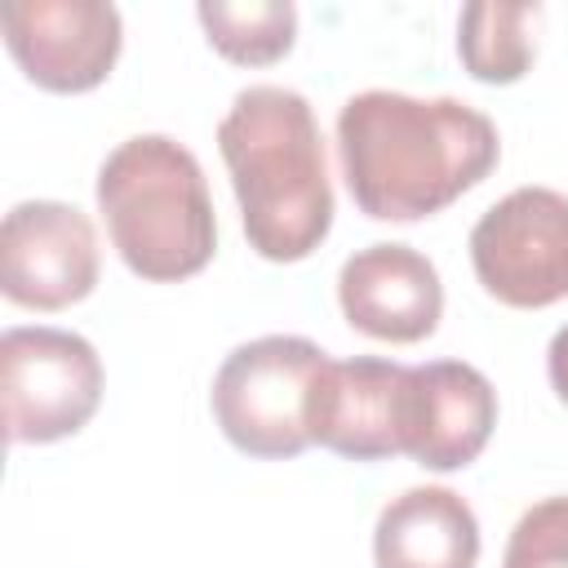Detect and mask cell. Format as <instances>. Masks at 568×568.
<instances>
[{"label": "cell", "mask_w": 568, "mask_h": 568, "mask_svg": "<svg viewBox=\"0 0 568 568\" xmlns=\"http://www.w3.org/2000/svg\"><path fill=\"white\" fill-rule=\"evenodd\" d=\"M497 124L457 98L368 89L337 111L342 178L373 222H422L448 209L497 169Z\"/></svg>", "instance_id": "obj_1"}, {"label": "cell", "mask_w": 568, "mask_h": 568, "mask_svg": "<svg viewBox=\"0 0 568 568\" xmlns=\"http://www.w3.org/2000/svg\"><path fill=\"white\" fill-rule=\"evenodd\" d=\"M248 248L266 262L311 257L333 226V186L311 102L284 84H248L217 124Z\"/></svg>", "instance_id": "obj_2"}, {"label": "cell", "mask_w": 568, "mask_h": 568, "mask_svg": "<svg viewBox=\"0 0 568 568\" xmlns=\"http://www.w3.org/2000/svg\"><path fill=\"white\" fill-rule=\"evenodd\" d=\"M98 209L120 262L138 280L178 284L200 275L217 253L204 169L164 133H138L102 160Z\"/></svg>", "instance_id": "obj_3"}, {"label": "cell", "mask_w": 568, "mask_h": 568, "mask_svg": "<svg viewBox=\"0 0 568 568\" xmlns=\"http://www.w3.org/2000/svg\"><path fill=\"white\" fill-rule=\"evenodd\" d=\"M328 355L311 337L271 333L235 346L213 377V417L222 435L262 462L297 457L311 444L306 408Z\"/></svg>", "instance_id": "obj_4"}, {"label": "cell", "mask_w": 568, "mask_h": 568, "mask_svg": "<svg viewBox=\"0 0 568 568\" xmlns=\"http://www.w3.org/2000/svg\"><path fill=\"white\" fill-rule=\"evenodd\" d=\"M0 404L9 444L67 439L102 404V359L80 333L9 328L0 337Z\"/></svg>", "instance_id": "obj_5"}, {"label": "cell", "mask_w": 568, "mask_h": 568, "mask_svg": "<svg viewBox=\"0 0 568 568\" xmlns=\"http://www.w3.org/2000/svg\"><path fill=\"white\" fill-rule=\"evenodd\" d=\"M470 266L488 297L541 311L568 297V195L519 186L470 231Z\"/></svg>", "instance_id": "obj_6"}, {"label": "cell", "mask_w": 568, "mask_h": 568, "mask_svg": "<svg viewBox=\"0 0 568 568\" xmlns=\"http://www.w3.org/2000/svg\"><path fill=\"white\" fill-rule=\"evenodd\" d=\"M93 222L62 200H22L0 226V288L27 311H62L98 284Z\"/></svg>", "instance_id": "obj_7"}, {"label": "cell", "mask_w": 568, "mask_h": 568, "mask_svg": "<svg viewBox=\"0 0 568 568\" xmlns=\"http://www.w3.org/2000/svg\"><path fill=\"white\" fill-rule=\"evenodd\" d=\"M0 27L22 75L49 93L98 89L124 44L120 9L102 0H13Z\"/></svg>", "instance_id": "obj_8"}, {"label": "cell", "mask_w": 568, "mask_h": 568, "mask_svg": "<svg viewBox=\"0 0 568 568\" xmlns=\"http://www.w3.org/2000/svg\"><path fill=\"white\" fill-rule=\"evenodd\" d=\"M408 422V364L377 355L328 359L315 377L306 430L311 444H324L351 462H382L404 453Z\"/></svg>", "instance_id": "obj_9"}, {"label": "cell", "mask_w": 568, "mask_h": 568, "mask_svg": "<svg viewBox=\"0 0 568 568\" xmlns=\"http://www.w3.org/2000/svg\"><path fill=\"white\" fill-rule=\"evenodd\" d=\"M337 302L351 328L377 342H422L444 315V284L426 253L408 244H368L337 271Z\"/></svg>", "instance_id": "obj_10"}, {"label": "cell", "mask_w": 568, "mask_h": 568, "mask_svg": "<svg viewBox=\"0 0 568 568\" xmlns=\"http://www.w3.org/2000/svg\"><path fill=\"white\" fill-rule=\"evenodd\" d=\"M497 426L493 382L462 359H435L408 368V422L404 453L426 470L470 466Z\"/></svg>", "instance_id": "obj_11"}, {"label": "cell", "mask_w": 568, "mask_h": 568, "mask_svg": "<svg viewBox=\"0 0 568 568\" xmlns=\"http://www.w3.org/2000/svg\"><path fill=\"white\" fill-rule=\"evenodd\" d=\"M479 524L466 497L426 484L390 497L373 528L377 568H475Z\"/></svg>", "instance_id": "obj_12"}, {"label": "cell", "mask_w": 568, "mask_h": 568, "mask_svg": "<svg viewBox=\"0 0 568 568\" xmlns=\"http://www.w3.org/2000/svg\"><path fill=\"white\" fill-rule=\"evenodd\" d=\"M537 18L541 4H466L457 22L462 67L484 84H515L537 58Z\"/></svg>", "instance_id": "obj_13"}, {"label": "cell", "mask_w": 568, "mask_h": 568, "mask_svg": "<svg viewBox=\"0 0 568 568\" xmlns=\"http://www.w3.org/2000/svg\"><path fill=\"white\" fill-rule=\"evenodd\" d=\"M209 44L240 67H271L293 49L297 36V9L288 0H248V4H226V0H204L195 9Z\"/></svg>", "instance_id": "obj_14"}, {"label": "cell", "mask_w": 568, "mask_h": 568, "mask_svg": "<svg viewBox=\"0 0 568 568\" xmlns=\"http://www.w3.org/2000/svg\"><path fill=\"white\" fill-rule=\"evenodd\" d=\"M501 568H568V497H546L519 515Z\"/></svg>", "instance_id": "obj_15"}, {"label": "cell", "mask_w": 568, "mask_h": 568, "mask_svg": "<svg viewBox=\"0 0 568 568\" xmlns=\"http://www.w3.org/2000/svg\"><path fill=\"white\" fill-rule=\"evenodd\" d=\"M546 377H550V386H555V395L568 404V324L550 337V346H546Z\"/></svg>", "instance_id": "obj_16"}]
</instances>
